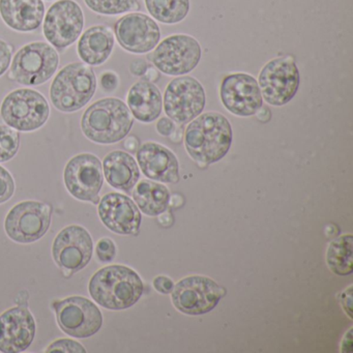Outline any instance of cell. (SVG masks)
Returning <instances> with one entry per match:
<instances>
[{"instance_id":"1","label":"cell","mask_w":353,"mask_h":353,"mask_svg":"<svg viewBox=\"0 0 353 353\" xmlns=\"http://www.w3.org/2000/svg\"><path fill=\"white\" fill-rule=\"evenodd\" d=\"M232 128L228 119L216 112L199 115L188 125L185 146L199 164L210 165L222 160L232 144Z\"/></svg>"},{"instance_id":"2","label":"cell","mask_w":353,"mask_h":353,"mask_svg":"<svg viewBox=\"0 0 353 353\" xmlns=\"http://www.w3.org/2000/svg\"><path fill=\"white\" fill-rule=\"evenodd\" d=\"M139 274L125 265L101 268L88 284L90 296L105 309L119 311L133 307L143 294Z\"/></svg>"},{"instance_id":"3","label":"cell","mask_w":353,"mask_h":353,"mask_svg":"<svg viewBox=\"0 0 353 353\" xmlns=\"http://www.w3.org/2000/svg\"><path fill=\"white\" fill-rule=\"evenodd\" d=\"M134 125L131 111L117 98H105L90 105L82 115L84 136L98 144H114L129 135Z\"/></svg>"},{"instance_id":"4","label":"cell","mask_w":353,"mask_h":353,"mask_svg":"<svg viewBox=\"0 0 353 353\" xmlns=\"http://www.w3.org/2000/svg\"><path fill=\"white\" fill-rule=\"evenodd\" d=\"M97 90L94 69L84 63L65 65L55 76L50 86L53 106L61 112L72 113L83 108Z\"/></svg>"},{"instance_id":"5","label":"cell","mask_w":353,"mask_h":353,"mask_svg":"<svg viewBox=\"0 0 353 353\" xmlns=\"http://www.w3.org/2000/svg\"><path fill=\"white\" fill-rule=\"evenodd\" d=\"M50 108L46 98L30 88L10 92L0 107V117L16 131L32 132L48 121Z\"/></svg>"},{"instance_id":"6","label":"cell","mask_w":353,"mask_h":353,"mask_svg":"<svg viewBox=\"0 0 353 353\" xmlns=\"http://www.w3.org/2000/svg\"><path fill=\"white\" fill-rule=\"evenodd\" d=\"M59 65V53L50 44L32 42L16 53L12 61L11 77L21 85L38 86L49 81Z\"/></svg>"},{"instance_id":"7","label":"cell","mask_w":353,"mask_h":353,"mask_svg":"<svg viewBox=\"0 0 353 353\" xmlns=\"http://www.w3.org/2000/svg\"><path fill=\"white\" fill-rule=\"evenodd\" d=\"M84 24L79 3L75 0H59L45 13L43 34L53 48L63 51L80 38Z\"/></svg>"},{"instance_id":"8","label":"cell","mask_w":353,"mask_h":353,"mask_svg":"<svg viewBox=\"0 0 353 353\" xmlns=\"http://www.w3.org/2000/svg\"><path fill=\"white\" fill-rule=\"evenodd\" d=\"M226 291L208 276H191L179 281L171 292L175 309L187 315H204L212 311Z\"/></svg>"},{"instance_id":"9","label":"cell","mask_w":353,"mask_h":353,"mask_svg":"<svg viewBox=\"0 0 353 353\" xmlns=\"http://www.w3.org/2000/svg\"><path fill=\"white\" fill-rule=\"evenodd\" d=\"M258 85L262 98L272 106L288 104L299 88V68L291 57H279L264 65L259 74Z\"/></svg>"},{"instance_id":"10","label":"cell","mask_w":353,"mask_h":353,"mask_svg":"<svg viewBox=\"0 0 353 353\" xmlns=\"http://www.w3.org/2000/svg\"><path fill=\"white\" fill-rule=\"evenodd\" d=\"M201 55V46L195 38L173 34L158 44L152 54V63L163 74L183 76L196 69Z\"/></svg>"},{"instance_id":"11","label":"cell","mask_w":353,"mask_h":353,"mask_svg":"<svg viewBox=\"0 0 353 353\" xmlns=\"http://www.w3.org/2000/svg\"><path fill=\"white\" fill-rule=\"evenodd\" d=\"M205 90L195 78L173 79L164 94V111L171 121L187 123L199 117L205 107Z\"/></svg>"},{"instance_id":"12","label":"cell","mask_w":353,"mask_h":353,"mask_svg":"<svg viewBox=\"0 0 353 353\" xmlns=\"http://www.w3.org/2000/svg\"><path fill=\"white\" fill-rule=\"evenodd\" d=\"M51 223V210L47 204L23 201L16 204L6 216L8 236L16 243H30L42 239Z\"/></svg>"},{"instance_id":"13","label":"cell","mask_w":353,"mask_h":353,"mask_svg":"<svg viewBox=\"0 0 353 353\" xmlns=\"http://www.w3.org/2000/svg\"><path fill=\"white\" fill-rule=\"evenodd\" d=\"M65 188L76 199L100 202L99 194L104 183L102 163L92 154L73 157L65 165L63 172Z\"/></svg>"},{"instance_id":"14","label":"cell","mask_w":353,"mask_h":353,"mask_svg":"<svg viewBox=\"0 0 353 353\" xmlns=\"http://www.w3.org/2000/svg\"><path fill=\"white\" fill-rule=\"evenodd\" d=\"M54 307L59 327L73 338H90L102 327V312L86 297H68L55 303Z\"/></svg>"},{"instance_id":"15","label":"cell","mask_w":353,"mask_h":353,"mask_svg":"<svg viewBox=\"0 0 353 353\" xmlns=\"http://www.w3.org/2000/svg\"><path fill=\"white\" fill-rule=\"evenodd\" d=\"M94 241L90 232L78 225L65 227L55 237L52 245L53 259L63 270L79 272L92 257Z\"/></svg>"},{"instance_id":"16","label":"cell","mask_w":353,"mask_h":353,"mask_svg":"<svg viewBox=\"0 0 353 353\" xmlns=\"http://www.w3.org/2000/svg\"><path fill=\"white\" fill-rule=\"evenodd\" d=\"M220 96L225 108L237 117H252L263 104L257 80L245 73L226 76L221 84Z\"/></svg>"},{"instance_id":"17","label":"cell","mask_w":353,"mask_h":353,"mask_svg":"<svg viewBox=\"0 0 353 353\" xmlns=\"http://www.w3.org/2000/svg\"><path fill=\"white\" fill-rule=\"evenodd\" d=\"M114 34L121 48L135 54L150 52L158 46L160 28L150 16L131 13L117 20Z\"/></svg>"},{"instance_id":"18","label":"cell","mask_w":353,"mask_h":353,"mask_svg":"<svg viewBox=\"0 0 353 353\" xmlns=\"http://www.w3.org/2000/svg\"><path fill=\"white\" fill-rule=\"evenodd\" d=\"M36 321L30 310L15 307L0 315V351L20 353L28 350L36 336Z\"/></svg>"},{"instance_id":"19","label":"cell","mask_w":353,"mask_h":353,"mask_svg":"<svg viewBox=\"0 0 353 353\" xmlns=\"http://www.w3.org/2000/svg\"><path fill=\"white\" fill-rule=\"evenodd\" d=\"M99 216L103 224L121 235H135L139 232L142 216L133 200L119 193L106 194L100 200Z\"/></svg>"},{"instance_id":"20","label":"cell","mask_w":353,"mask_h":353,"mask_svg":"<svg viewBox=\"0 0 353 353\" xmlns=\"http://www.w3.org/2000/svg\"><path fill=\"white\" fill-rule=\"evenodd\" d=\"M142 172L154 181L176 183L179 181V163L168 148L156 142H146L137 150Z\"/></svg>"},{"instance_id":"21","label":"cell","mask_w":353,"mask_h":353,"mask_svg":"<svg viewBox=\"0 0 353 353\" xmlns=\"http://www.w3.org/2000/svg\"><path fill=\"white\" fill-rule=\"evenodd\" d=\"M43 0H0V17L6 26L18 32H32L42 26Z\"/></svg>"},{"instance_id":"22","label":"cell","mask_w":353,"mask_h":353,"mask_svg":"<svg viewBox=\"0 0 353 353\" xmlns=\"http://www.w3.org/2000/svg\"><path fill=\"white\" fill-rule=\"evenodd\" d=\"M78 40V55L90 67H98L106 63L114 48V34L106 26H92Z\"/></svg>"},{"instance_id":"23","label":"cell","mask_w":353,"mask_h":353,"mask_svg":"<svg viewBox=\"0 0 353 353\" xmlns=\"http://www.w3.org/2000/svg\"><path fill=\"white\" fill-rule=\"evenodd\" d=\"M103 174L107 183L121 191L130 192L140 179V170L135 159L125 152H109L103 161Z\"/></svg>"},{"instance_id":"24","label":"cell","mask_w":353,"mask_h":353,"mask_svg":"<svg viewBox=\"0 0 353 353\" xmlns=\"http://www.w3.org/2000/svg\"><path fill=\"white\" fill-rule=\"evenodd\" d=\"M128 107L133 117L141 123H152L162 112L163 99L160 90L152 82L142 80L130 88Z\"/></svg>"},{"instance_id":"25","label":"cell","mask_w":353,"mask_h":353,"mask_svg":"<svg viewBox=\"0 0 353 353\" xmlns=\"http://www.w3.org/2000/svg\"><path fill=\"white\" fill-rule=\"evenodd\" d=\"M133 198L138 208L146 216H160L166 212L170 202L168 188L152 181H142L136 185Z\"/></svg>"},{"instance_id":"26","label":"cell","mask_w":353,"mask_h":353,"mask_svg":"<svg viewBox=\"0 0 353 353\" xmlns=\"http://www.w3.org/2000/svg\"><path fill=\"white\" fill-rule=\"evenodd\" d=\"M353 237L344 234L334 239L326 251V263L336 276H350L353 272Z\"/></svg>"},{"instance_id":"27","label":"cell","mask_w":353,"mask_h":353,"mask_svg":"<svg viewBox=\"0 0 353 353\" xmlns=\"http://www.w3.org/2000/svg\"><path fill=\"white\" fill-rule=\"evenodd\" d=\"M154 19L164 24H176L185 19L190 12V0H144Z\"/></svg>"},{"instance_id":"28","label":"cell","mask_w":353,"mask_h":353,"mask_svg":"<svg viewBox=\"0 0 353 353\" xmlns=\"http://www.w3.org/2000/svg\"><path fill=\"white\" fill-rule=\"evenodd\" d=\"M86 7L103 16H117L139 9L138 0H84Z\"/></svg>"},{"instance_id":"29","label":"cell","mask_w":353,"mask_h":353,"mask_svg":"<svg viewBox=\"0 0 353 353\" xmlns=\"http://www.w3.org/2000/svg\"><path fill=\"white\" fill-rule=\"evenodd\" d=\"M20 148L18 131L9 125H0V163L12 160Z\"/></svg>"},{"instance_id":"30","label":"cell","mask_w":353,"mask_h":353,"mask_svg":"<svg viewBox=\"0 0 353 353\" xmlns=\"http://www.w3.org/2000/svg\"><path fill=\"white\" fill-rule=\"evenodd\" d=\"M15 192V181L11 173L0 166V204L9 201Z\"/></svg>"},{"instance_id":"31","label":"cell","mask_w":353,"mask_h":353,"mask_svg":"<svg viewBox=\"0 0 353 353\" xmlns=\"http://www.w3.org/2000/svg\"><path fill=\"white\" fill-rule=\"evenodd\" d=\"M46 352L85 353L86 349L79 342L70 339H61L49 345Z\"/></svg>"},{"instance_id":"32","label":"cell","mask_w":353,"mask_h":353,"mask_svg":"<svg viewBox=\"0 0 353 353\" xmlns=\"http://www.w3.org/2000/svg\"><path fill=\"white\" fill-rule=\"evenodd\" d=\"M96 252L100 261L111 262L117 256V247L112 239L105 237L99 241Z\"/></svg>"},{"instance_id":"33","label":"cell","mask_w":353,"mask_h":353,"mask_svg":"<svg viewBox=\"0 0 353 353\" xmlns=\"http://www.w3.org/2000/svg\"><path fill=\"white\" fill-rule=\"evenodd\" d=\"M13 49L5 41L0 40V77L9 70L12 63Z\"/></svg>"},{"instance_id":"34","label":"cell","mask_w":353,"mask_h":353,"mask_svg":"<svg viewBox=\"0 0 353 353\" xmlns=\"http://www.w3.org/2000/svg\"><path fill=\"white\" fill-rule=\"evenodd\" d=\"M101 88L106 92H113L119 88V76L114 72H105L101 76Z\"/></svg>"},{"instance_id":"35","label":"cell","mask_w":353,"mask_h":353,"mask_svg":"<svg viewBox=\"0 0 353 353\" xmlns=\"http://www.w3.org/2000/svg\"><path fill=\"white\" fill-rule=\"evenodd\" d=\"M154 287L158 292L162 293V294H169L172 292L174 283L168 276H158L154 278Z\"/></svg>"},{"instance_id":"36","label":"cell","mask_w":353,"mask_h":353,"mask_svg":"<svg viewBox=\"0 0 353 353\" xmlns=\"http://www.w3.org/2000/svg\"><path fill=\"white\" fill-rule=\"evenodd\" d=\"M352 285L348 287L346 290L343 291L341 294L340 301L343 309L346 312L347 315L350 319H352Z\"/></svg>"},{"instance_id":"37","label":"cell","mask_w":353,"mask_h":353,"mask_svg":"<svg viewBox=\"0 0 353 353\" xmlns=\"http://www.w3.org/2000/svg\"><path fill=\"white\" fill-rule=\"evenodd\" d=\"M157 131L162 136L172 135L173 132L175 131L174 121H171L169 117H163V119H159L157 123Z\"/></svg>"},{"instance_id":"38","label":"cell","mask_w":353,"mask_h":353,"mask_svg":"<svg viewBox=\"0 0 353 353\" xmlns=\"http://www.w3.org/2000/svg\"><path fill=\"white\" fill-rule=\"evenodd\" d=\"M148 65L143 59H135L130 65V72L135 77H142L148 71Z\"/></svg>"},{"instance_id":"39","label":"cell","mask_w":353,"mask_h":353,"mask_svg":"<svg viewBox=\"0 0 353 353\" xmlns=\"http://www.w3.org/2000/svg\"><path fill=\"white\" fill-rule=\"evenodd\" d=\"M341 351L343 353L352 352V328L347 332L343 338L342 344H341Z\"/></svg>"},{"instance_id":"40","label":"cell","mask_w":353,"mask_h":353,"mask_svg":"<svg viewBox=\"0 0 353 353\" xmlns=\"http://www.w3.org/2000/svg\"><path fill=\"white\" fill-rule=\"evenodd\" d=\"M138 145H139V142L136 139L135 137H130L125 140V148H127L130 152H136L138 148Z\"/></svg>"},{"instance_id":"41","label":"cell","mask_w":353,"mask_h":353,"mask_svg":"<svg viewBox=\"0 0 353 353\" xmlns=\"http://www.w3.org/2000/svg\"><path fill=\"white\" fill-rule=\"evenodd\" d=\"M144 76H145L146 81L152 82V83H154V82L157 81V80L159 79V77H160L158 71L152 69V68H148V71L144 74Z\"/></svg>"},{"instance_id":"42","label":"cell","mask_w":353,"mask_h":353,"mask_svg":"<svg viewBox=\"0 0 353 353\" xmlns=\"http://www.w3.org/2000/svg\"><path fill=\"white\" fill-rule=\"evenodd\" d=\"M256 114H257L259 121H264V123L270 121V117H272V113L270 112V110L268 108H262V107L256 112Z\"/></svg>"},{"instance_id":"43","label":"cell","mask_w":353,"mask_h":353,"mask_svg":"<svg viewBox=\"0 0 353 353\" xmlns=\"http://www.w3.org/2000/svg\"><path fill=\"white\" fill-rule=\"evenodd\" d=\"M46 1H52V0H46Z\"/></svg>"}]
</instances>
